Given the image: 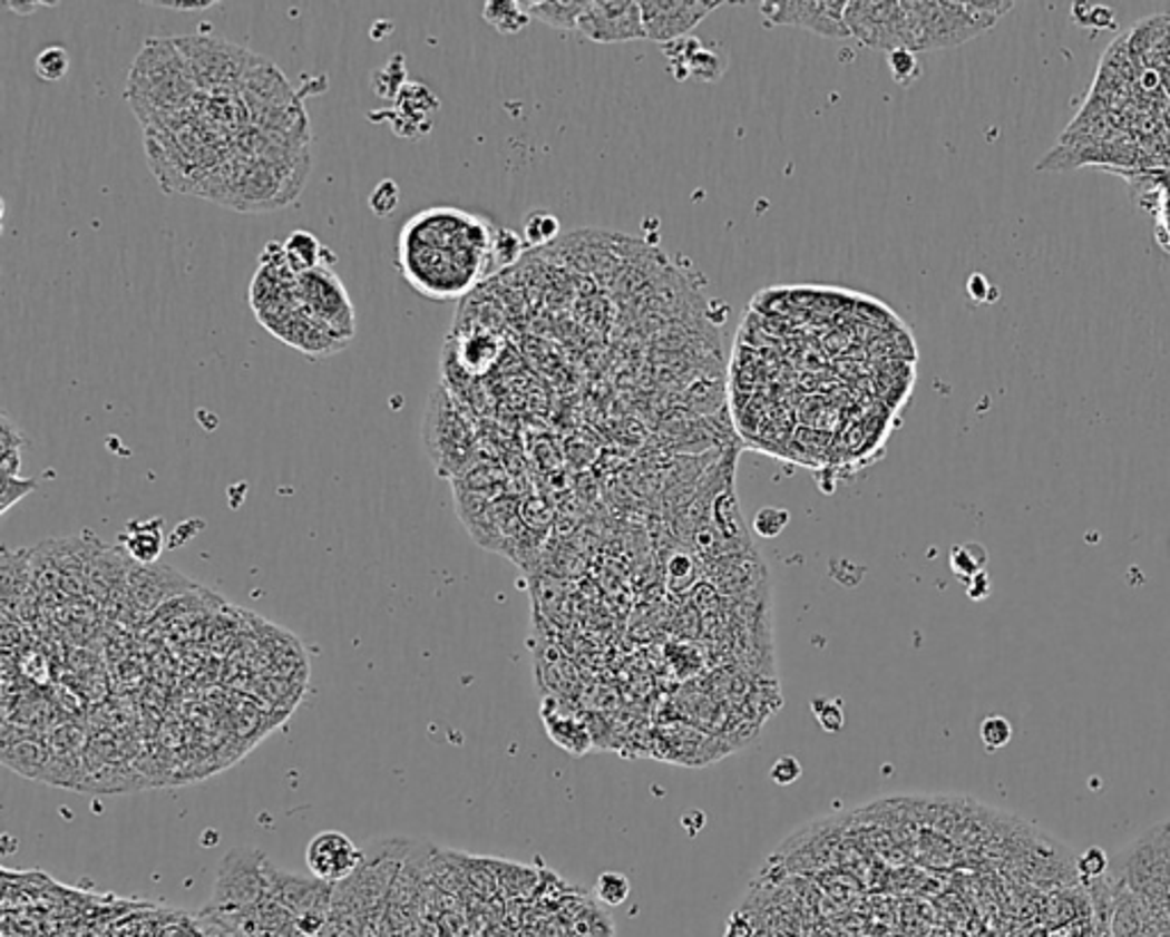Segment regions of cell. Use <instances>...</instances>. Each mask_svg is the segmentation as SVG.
<instances>
[{
    "label": "cell",
    "instance_id": "6da1fadb",
    "mask_svg": "<svg viewBox=\"0 0 1170 937\" xmlns=\"http://www.w3.org/2000/svg\"><path fill=\"white\" fill-rule=\"evenodd\" d=\"M491 236L487 219L454 206H432L400 230L398 267L417 293L456 300L489 273Z\"/></svg>",
    "mask_w": 1170,
    "mask_h": 937
},
{
    "label": "cell",
    "instance_id": "7a4b0ae2",
    "mask_svg": "<svg viewBox=\"0 0 1170 937\" xmlns=\"http://www.w3.org/2000/svg\"><path fill=\"white\" fill-rule=\"evenodd\" d=\"M309 169V147H298L267 133L263 149L230 152L224 163L204 178L197 197L243 213L277 211L298 199Z\"/></svg>",
    "mask_w": 1170,
    "mask_h": 937
},
{
    "label": "cell",
    "instance_id": "3957f363",
    "mask_svg": "<svg viewBox=\"0 0 1170 937\" xmlns=\"http://www.w3.org/2000/svg\"><path fill=\"white\" fill-rule=\"evenodd\" d=\"M197 97L199 89L174 37L147 39L126 85V101L143 126L193 108Z\"/></svg>",
    "mask_w": 1170,
    "mask_h": 937
},
{
    "label": "cell",
    "instance_id": "277c9868",
    "mask_svg": "<svg viewBox=\"0 0 1170 937\" xmlns=\"http://www.w3.org/2000/svg\"><path fill=\"white\" fill-rule=\"evenodd\" d=\"M1015 3H933V0H901L904 49L937 51L965 43L995 28Z\"/></svg>",
    "mask_w": 1170,
    "mask_h": 937
},
{
    "label": "cell",
    "instance_id": "5b68a950",
    "mask_svg": "<svg viewBox=\"0 0 1170 937\" xmlns=\"http://www.w3.org/2000/svg\"><path fill=\"white\" fill-rule=\"evenodd\" d=\"M423 443L437 474L443 478H460L474 465L476 430L446 387H437L428 398Z\"/></svg>",
    "mask_w": 1170,
    "mask_h": 937
},
{
    "label": "cell",
    "instance_id": "8992f818",
    "mask_svg": "<svg viewBox=\"0 0 1170 937\" xmlns=\"http://www.w3.org/2000/svg\"><path fill=\"white\" fill-rule=\"evenodd\" d=\"M270 862L263 851L238 846L222 858L208 912L238 915L256 908L270 895Z\"/></svg>",
    "mask_w": 1170,
    "mask_h": 937
},
{
    "label": "cell",
    "instance_id": "52a82bcc",
    "mask_svg": "<svg viewBox=\"0 0 1170 937\" xmlns=\"http://www.w3.org/2000/svg\"><path fill=\"white\" fill-rule=\"evenodd\" d=\"M176 49L182 51L188 71L202 95L236 92L243 82L254 53L236 47L227 39H215L206 35L174 37Z\"/></svg>",
    "mask_w": 1170,
    "mask_h": 937
},
{
    "label": "cell",
    "instance_id": "ba28073f",
    "mask_svg": "<svg viewBox=\"0 0 1170 937\" xmlns=\"http://www.w3.org/2000/svg\"><path fill=\"white\" fill-rule=\"evenodd\" d=\"M1124 882L1148 910L1170 915V823L1150 830L1132 846Z\"/></svg>",
    "mask_w": 1170,
    "mask_h": 937
},
{
    "label": "cell",
    "instance_id": "9c48e42d",
    "mask_svg": "<svg viewBox=\"0 0 1170 937\" xmlns=\"http://www.w3.org/2000/svg\"><path fill=\"white\" fill-rule=\"evenodd\" d=\"M298 295L309 319L330 336L345 345L354 339V306L332 265H319L298 275Z\"/></svg>",
    "mask_w": 1170,
    "mask_h": 937
},
{
    "label": "cell",
    "instance_id": "30bf717a",
    "mask_svg": "<svg viewBox=\"0 0 1170 937\" xmlns=\"http://www.w3.org/2000/svg\"><path fill=\"white\" fill-rule=\"evenodd\" d=\"M846 28L869 49H904L901 0H852L846 6Z\"/></svg>",
    "mask_w": 1170,
    "mask_h": 937
},
{
    "label": "cell",
    "instance_id": "8fae6325",
    "mask_svg": "<svg viewBox=\"0 0 1170 937\" xmlns=\"http://www.w3.org/2000/svg\"><path fill=\"white\" fill-rule=\"evenodd\" d=\"M844 0H780L759 3L761 17L773 26H793L828 39L850 37Z\"/></svg>",
    "mask_w": 1170,
    "mask_h": 937
},
{
    "label": "cell",
    "instance_id": "7c38bea8",
    "mask_svg": "<svg viewBox=\"0 0 1170 937\" xmlns=\"http://www.w3.org/2000/svg\"><path fill=\"white\" fill-rule=\"evenodd\" d=\"M576 30L597 43L645 39L638 0H591L578 17Z\"/></svg>",
    "mask_w": 1170,
    "mask_h": 937
},
{
    "label": "cell",
    "instance_id": "4fadbf2b",
    "mask_svg": "<svg viewBox=\"0 0 1170 937\" xmlns=\"http://www.w3.org/2000/svg\"><path fill=\"white\" fill-rule=\"evenodd\" d=\"M720 6L723 0H641L645 37L659 43L680 41Z\"/></svg>",
    "mask_w": 1170,
    "mask_h": 937
},
{
    "label": "cell",
    "instance_id": "5bb4252c",
    "mask_svg": "<svg viewBox=\"0 0 1170 937\" xmlns=\"http://www.w3.org/2000/svg\"><path fill=\"white\" fill-rule=\"evenodd\" d=\"M304 858L313 878L330 885H341L357 873L364 853L357 849L348 834L339 830H323L309 841Z\"/></svg>",
    "mask_w": 1170,
    "mask_h": 937
},
{
    "label": "cell",
    "instance_id": "9a60e30c",
    "mask_svg": "<svg viewBox=\"0 0 1170 937\" xmlns=\"http://www.w3.org/2000/svg\"><path fill=\"white\" fill-rule=\"evenodd\" d=\"M337 885L323 882L319 878H304L289 873L275 865H270V899H275L293 919L311 912H332Z\"/></svg>",
    "mask_w": 1170,
    "mask_h": 937
},
{
    "label": "cell",
    "instance_id": "2e32d148",
    "mask_svg": "<svg viewBox=\"0 0 1170 937\" xmlns=\"http://www.w3.org/2000/svg\"><path fill=\"white\" fill-rule=\"evenodd\" d=\"M126 584L133 602L145 611H154L163 602L195 588L184 574L156 565H133L126 569Z\"/></svg>",
    "mask_w": 1170,
    "mask_h": 937
},
{
    "label": "cell",
    "instance_id": "e0dca14e",
    "mask_svg": "<svg viewBox=\"0 0 1170 937\" xmlns=\"http://www.w3.org/2000/svg\"><path fill=\"white\" fill-rule=\"evenodd\" d=\"M3 764L28 780L47 782L51 767V745L47 734H35L30 728L21 725L17 736L3 732Z\"/></svg>",
    "mask_w": 1170,
    "mask_h": 937
},
{
    "label": "cell",
    "instance_id": "ac0fdd59",
    "mask_svg": "<svg viewBox=\"0 0 1170 937\" xmlns=\"http://www.w3.org/2000/svg\"><path fill=\"white\" fill-rule=\"evenodd\" d=\"M439 110V101L421 82H408L398 95L393 110H387V119L393 124L396 136L415 138L426 136L432 128V117Z\"/></svg>",
    "mask_w": 1170,
    "mask_h": 937
},
{
    "label": "cell",
    "instance_id": "d6986e66",
    "mask_svg": "<svg viewBox=\"0 0 1170 937\" xmlns=\"http://www.w3.org/2000/svg\"><path fill=\"white\" fill-rule=\"evenodd\" d=\"M665 56L670 60V71L677 80H686L691 76L698 80H718L728 67L723 53L704 47L700 39L691 37L667 43Z\"/></svg>",
    "mask_w": 1170,
    "mask_h": 937
},
{
    "label": "cell",
    "instance_id": "ffe728a7",
    "mask_svg": "<svg viewBox=\"0 0 1170 937\" xmlns=\"http://www.w3.org/2000/svg\"><path fill=\"white\" fill-rule=\"evenodd\" d=\"M501 354V339L494 332L469 330L456 341V362L469 375L487 373Z\"/></svg>",
    "mask_w": 1170,
    "mask_h": 937
},
{
    "label": "cell",
    "instance_id": "44dd1931",
    "mask_svg": "<svg viewBox=\"0 0 1170 937\" xmlns=\"http://www.w3.org/2000/svg\"><path fill=\"white\" fill-rule=\"evenodd\" d=\"M163 524L160 517L126 524L119 535V545L135 565H154L158 560L165 545Z\"/></svg>",
    "mask_w": 1170,
    "mask_h": 937
},
{
    "label": "cell",
    "instance_id": "7402d4cb",
    "mask_svg": "<svg viewBox=\"0 0 1170 937\" xmlns=\"http://www.w3.org/2000/svg\"><path fill=\"white\" fill-rule=\"evenodd\" d=\"M543 721H545V728H547V734L552 736V741L567 750L569 754H585L591 750L593 745V739L588 734V728H585L581 721H576V716H567L565 711L558 709V702L556 700H545L543 704Z\"/></svg>",
    "mask_w": 1170,
    "mask_h": 937
},
{
    "label": "cell",
    "instance_id": "603a6c76",
    "mask_svg": "<svg viewBox=\"0 0 1170 937\" xmlns=\"http://www.w3.org/2000/svg\"><path fill=\"white\" fill-rule=\"evenodd\" d=\"M284 254H286L289 267L295 275L309 273V271H313V267H319V265H332L334 263V261H330V258H334V254L316 236L304 232V230H298V232H293L286 238Z\"/></svg>",
    "mask_w": 1170,
    "mask_h": 937
},
{
    "label": "cell",
    "instance_id": "cb8c5ba5",
    "mask_svg": "<svg viewBox=\"0 0 1170 937\" xmlns=\"http://www.w3.org/2000/svg\"><path fill=\"white\" fill-rule=\"evenodd\" d=\"M526 14L530 19L543 21L558 30H572L578 23V17L585 10V0H533V3H521Z\"/></svg>",
    "mask_w": 1170,
    "mask_h": 937
},
{
    "label": "cell",
    "instance_id": "d4e9b609",
    "mask_svg": "<svg viewBox=\"0 0 1170 937\" xmlns=\"http://www.w3.org/2000/svg\"><path fill=\"white\" fill-rule=\"evenodd\" d=\"M482 19L497 28L501 35H517L533 21L517 0H497V3L489 0V3H485Z\"/></svg>",
    "mask_w": 1170,
    "mask_h": 937
},
{
    "label": "cell",
    "instance_id": "484cf974",
    "mask_svg": "<svg viewBox=\"0 0 1170 937\" xmlns=\"http://www.w3.org/2000/svg\"><path fill=\"white\" fill-rule=\"evenodd\" d=\"M0 446H3V453H0V469H3V478L19 476L21 451L28 446V439L19 430V426H14L10 417L6 414L3 419H0Z\"/></svg>",
    "mask_w": 1170,
    "mask_h": 937
},
{
    "label": "cell",
    "instance_id": "4316f807",
    "mask_svg": "<svg viewBox=\"0 0 1170 937\" xmlns=\"http://www.w3.org/2000/svg\"><path fill=\"white\" fill-rule=\"evenodd\" d=\"M949 565H952V572L961 578V582H969V578H974L976 574L985 572V565H987V552L983 545L978 543H967V545H958L952 549L949 554Z\"/></svg>",
    "mask_w": 1170,
    "mask_h": 937
},
{
    "label": "cell",
    "instance_id": "83f0119b",
    "mask_svg": "<svg viewBox=\"0 0 1170 937\" xmlns=\"http://www.w3.org/2000/svg\"><path fill=\"white\" fill-rule=\"evenodd\" d=\"M595 895L604 906L617 908L632 895V882L620 871H604L595 882Z\"/></svg>",
    "mask_w": 1170,
    "mask_h": 937
},
{
    "label": "cell",
    "instance_id": "f1b7e54d",
    "mask_svg": "<svg viewBox=\"0 0 1170 937\" xmlns=\"http://www.w3.org/2000/svg\"><path fill=\"white\" fill-rule=\"evenodd\" d=\"M521 252H524V241L515 232L494 227V236H491V265L494 267H504V265L515 263Z\"/></svg>",
    "mask_w": 1170,
    "mask_h": 937
},
{
    "label": "cell",
    "instance_id": "f546056e",
    "mask_svg": "<svg viewBox=\"0 0 1170 937\" xmlns=\"http://www.w3.org/2000/svg\"><path fill=\"white\" fill-rule=\"evenodd\" d=\"M558 217H554L547 211H535L526 217L524 225V243L528 245H545L552 243L558 234Z\"/></svg>",
    "mask_w": 1170,
    "mask_h": 937
},
{
    "label": "cell",
    "instance_id": "4dcf8cb0",
    "mask_svg": "<svg viewBox=\"0 0 1170 937\" xmlns=\"http://www.w3.org/2000/svg\"><path fill=\"white\" fill-rule=\"evenodd\" d=\"M789 521H791V513L787 508L767 506V508H761L754 515L752 528H754V533L759 535V538L773 540V538H778V535H782V530L789 526Z\"/></svg>",
    "mask_w": 1170,
    "mask_h": 937
},
{
    "label": "cell",
    "instance_id": "1f68e13d",
    "mask_svg": "<svg viewBox=\"0 0 1170 937\" xmlns=\"http://www.w3.org/2000/svg\"><path fill=\"white\" fill-rule=\"evenodd\" d=\"M35 71L41 80H62L69 71V53L62 47L43 49L35 60Z\"/></svg>",
    "mask_w": 1170,
    "mask_h": 937
},
{
    "label": "cell",
    "instance_id": "d6a6232c",
    "mask_svg": "<svg viewBox=\"0 0 1170 937\" xmlns=\"http://www.w3.org/2000/svg\"><path fill=\"white\" fill-rule=\"evenodd\" d=\"M978 736H981V743L985 745V750L995 752V750H1000V748L1011 743L1013 725L1004 716H987L981 723V728H978Z\"/></svg>",
    "mask_w": 1170,
    "mask_h": 937
},
{
    "label": "cell",
    "instance_id": "836d02e7",
    "mask_svg": "<svg viewBox=\"0 0 1170 937\" xmlns=\"http://www.w3.org/2000/svg\"><path fill=\"white\" fill-rule=\"evenodd\" d=\"M37 487H39V482L35 478H19V476L3 478V492H0V513L6 515L17 501H21L28 495H32Z\"/></svg>",
    "mask_w": 1170,
    "mask_h": 937
},
{
    "label": "cell",
    "instance_id": "e575fe53",
    "mask_svg": "<svg viewBox=\"0 0 1170 937\" xmlns=\"http://www.w3.org/2000/svg\"><path fill=\"white\" fill-rule=\"evenodd\" d=\"M889 71L898 85H910L919 76V62L913 51L898 49L889 53Z\"/></svg>",
    "mask_w": 1170,
    "mask_h": 937
},
{
    "label": "cell",
    "instance_id": "d590c367",
    "mask_svg": "<svg viewBox=\"0 0 1170 937\" xmlns=\"http://www.w3.org/2000/svg\"><path fill=\"white\" fill-rule=\"evenodd\" d=\"M400 204V191L393 178H384L371 195V208L378 217H389Z\"/></svg>",
    "mask_w": 1170,
    "mask_h": 937
},
{
    "label": "cell",
    "instance_id": "8d00e7d4",
    "mask_svg": "<svg viewBox=\"0 0 1170 937\" xmlns=\"http://www.w3.org/2000/svg\"><path fill=\"white\" fill-rule=\"evenodd\" d=\"M812 709L826 732H839L844 728V711L839 700H817Z\"/></svg>",
    "mask_w": 1170,
    "mask_h": 937
},
{
    "label": "cell",
    "instance_id": "74e56055",
    "mask_svg": "<svg viewBox=\"0 0 1170 937\" xmlns=\"http://www.w3.org/2000/svg\"><path fill=\"white\" fill-rule=\"evenodd\" d=\"M802 775V767L800 762L796 760V757H780V760L771 767V780L780 787H789L793 784L798 778Z\"/></svg>",
    "mask_w": 1170,
    "mask_h": 937
},
{
    "label": "cell",
    "instance_id": "f35d334b",
    "mask_svg": "<svg viewBox=\"0 0 1170 937\" xmlns=\"http://www.w3.org/2000/svg\"><path fill=\"white\" fill-rule=\"evenodd\" d=\"M1106 867H1109V860L1102 849H1089L1082 858H1079V873H1082L1084 878H1100L1104 876Z\"/></svg>",
    "mask_w": 1170,
    "mask_h": 937
},
{
    "label": "cell",
    "instance_id": "ab89813d",
    "mask_svg": "<svg viewBox=\"0 0 1170 937\" xmlns=\"http://www.w3.org/2000/svg\"><path fill=\"white\" fill-rule=\"evenodd\" d=\"M965 586H967V597L969 599H974V602L985 599L989 595V576H987V572L976 574L974 578H969Z\"/></svg>",
    "mask_w": 1170,
    "mask_h": 937
},
{
    "label": "cell",
    "instance_id": "60d3db41",
    "mask_svg": "<svg viewBox=\"0 0 1170 937\" xmlns=\"http://www.w3.org/2000/svg\"><path fill=\"white\" fill-rule=\"evenodd\" d=\"M160 6L172 8V10H206V8H211V3H199V0H197V3H160Z\"/></svg>",
    "mask_w": 1170,
    "mask_h": 937
}]
</instances>
